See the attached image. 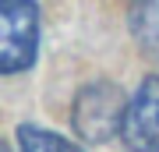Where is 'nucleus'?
<instances>
[{
  "label": "nucleus",
  "mask_w": 159,
  "mask_h": 152,
  "mask_svg": "<svg viewBox=\"0 0 159 152\" xmlns=\"http://www.w3.org/2000/svg\"><path fill=\"white\" fill-rule=\"evenodd\" d=\"M39 53L35 0H0V74L29 71Z\"/></svg>",
  "instance_id": "1"
},
{
  "label": "nucleus",
  "mask_w": 159,
  "mask_h": 152,
  "mask_svg": "<svg viewBox=\"0 0 159 152\" xmlns=\"http://www.w3.org/2000/svg\"><path fill=\"white\" fill-rule=\"evenodd\" d=\"M124 113H127V99L117 85L110 81H92L78 92L74 99V131H78L81 141L89 145H99V141H110L120 135L124 127Z\"/></svg>",
  "instance_id": "2"
},
{
  "label": "nucleus",
  "mask_w": 159,
  "mask_h": 152,
  "mask_svg": "<svg viewBox=\"0 0 159 152\" xmlns=\"http://www.w3.org/2000/svg\"><path fill=\"white\" fill-rule=\"evenodd\" d=\"M120 141L131 152H159V74H148L127 99Z\"/></svg>",
  "instance_id": "3"
},
{
  "label": "nucleus",
  "mask_w": 159,
  "mask_h": 152,
  "mask_svg": "<svg viewBox=\"0 0 159 152\" xmlns=\"http://www.w3.org/2000/svg\"><path fill=\"white\" fill-rule=\"evenodd\" d=\"M131 35L148 53H159V0H134L131 4Z\"/></svg>",
  "instance_id": "4"
},
{
  "label": "nucleus",
  "mask_w": 159,
  "mask_h": 152,
  "mask_svg": "<svg viewBox=\"0 0 159 152\" xmlns=\"http://www.w3.org/2000/svg\"><path fill=\"white\" fill-rule=\"evenodd\" d=\"M18 145H21V152H85L81 145L67 141L64 135H53V131L35 127V124L18 127Z\"/></svg>",
  "instance_id": "5"
},
{
  "label": "nucleus",
  "mask_w": 159,
  "mask_h": 152,
  "mask_svg": "<svg viewBox=\"0 0 159 152\" xmlns=\"http://www.w3.org/2000/svg\"><path fill=\"white\" fill-rule=\"evenodd\" d=\"M0 152H11V149H7V145H4V141H0Z\"/></svg>",
  "instance_id": "6"
}]
</instances>
